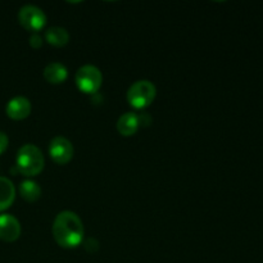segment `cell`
<instances>
[{
	"label": "cell",
	"instance_id": "10",
	"mask_svg": "<svg viewBox=\"0 0 263 263\" xmlns=\"http://www.w3.org/2000/svg\"><path fill=\"white\" fill-rule=\"evenodd\" d=\"M67 76H68V71H67L66 66L59 62L49 63L44 69V77L51 85L63 84L67 80Z\"/></svg>",
	"mask_w": 263,
	"mask_h": 263
},
{
	"label": "cell",
	"instance_id": "3",
	"mask_svg": "<svg viewBox=\"0 0 263 263\" xmlns=\"http://www.w3.org/2000/svg\"><path fill=\"white\" fill-rule=\"evenodd\" d=\"M157 95V89L153 82L148 80L136 81L128 87L127 102L135 109H144L154 102Z\"/></svg>",
	"mask_w": 263,
	"mask_h": 263
},
{
	"label": "cell",
	"instance_id": "9",
	"mask_svg": "<svg viewBox=\"0 0 263 263\" xmlns=\"http://www.w3.org/2000/svg\"><path fill=\"white\" fill-rule=\"evenodd\" d=\"M139 126H140L139 116L134 112H126L117 121V131L126 138L135 135L136 131L139 130Z\"/></svg>",
	"mask_w": 263,
	"mask_h": 263
},
{
	"label": "cell",
	"instance_id": "8",
	"mask_svg": "<svg viewBox=\"0 0 263 263\" xmlns=\"http://www.w3.org/2000/svg\"><path fill=\"white\" fill-rule=\"evenodd\" d=\"M21 235V223L14 216L0 215V239L8 243L15 241Z\"/></svg>",
	"mask_w": 263,
	"mask_h": 263
},
{
	"label": "cell",
	"instance_id": "1",
	"mask_svg": "<svg viewBox=\"0 0 263 263\" xmlns=\"http://www.w3.org/2000/svg\"><path fill=\"white\" fill-rule=\"evenodd\" d=\"M54 240L64 249L77 248L84 240V225L79 216L72 211L58 213L53 222Z\"/></svg>",
	"mask_w": 263,
	"mask_h": 263
},
{
	"label": "cell",
	"instance_id": "2",
	"mask_svg": "<svg viewBox=\"0 0 263 263\" xmlns=\"http://www.w3.org/2000/svg\"><path fill=\"white\" fill-rule=\"evenodd\" d=\"M45 166V158L40 149L33 144L21 146L15 157V168L23 176L32 177L41 174Z\"/></svg>",
	"mask_w": 263,
	"mask_h": 263
},
{
	"label": "cell",
	"instance_id": "12",
	"mask_svg": "<svg viewBox=\"0 0 263 263\" xmlns=\"http://www.w3.org/2000/svg\"><path fill=\"white\" fill-rule=\"evenodd\" d=\"M45 40L46 43L55 46V48H62L69 43V33L66 28L53 26L45 31Z\"/></svg>",
	"mask_w": 263,
	"mask_h": 263
},
{
	"label": "cell",
	"instance_id": "5",
	"mask_svg": "<svg viewBox=\"0 0 263 263\" xmlns=\"http://www.w3.org/2000/svg\"><path fill=\"white\" fill-rule=\"evenodd\" d=\"M18 22L25 30L37 33L46 25V15L43 9L36 5H25L18 12Z\"/></svg>",
	"mask_w": 263,
	"mask_h": 263
},
{
	"label": "cell",
	"instance_id": "14",
	"mask_svg": "<svg viewBox=\"0 0 263 263\" xmlns=\"http://www.w3.org/2000/svg\"><path fill=\"white\" fill-rule=\"evenodd\" d=\"M43 37L39 33H32L30 36V40H28V44H30V46L32 49H40L43 46Z\"/></svg>",
	"mask_w": 263,
	"mask_h": 263
},
{
	"label": "cell",
	"instance_id": "7",
	"mask_svg": "<svg viewBox=\"0 0 263 263\" xmlns=\"http://www.w3.org/2000/svg\"><path fill=\"white\" fill-rule=\"evenodd\" d=\"M31 102L25 97H14L7 103L5 113L14 121H22L31 115Z\"/></svg>",
	"mask_w": 263,
	"mask_h": 263
},
{
	"label": "cell",
	"instance_id": "13",
	"mask_svg": "<svg viewBox=\"0 0 263 263\" xmlns=\"http://www.w3.org/2000/svg\"><path fill=\"white\" fill-rule=\"evenodd\" d=\"M20 195L22 199L26 202L33 203L36 200L40 199L41 197V187L37 182L32 181V180H26L22 181L20 185Z\"/></svg>",
	"mask_w": 263,
	"mask_h": 263
},
{
	"label": "cell",
	"instance_id": "4",
	"mask_svg": "<svg viewBox=\"0 0 263 263\" xmlns=\"http://www.w3.org/2000/svg\"><path fill=\"white\" fill-rule=\"evenodd\" d=\"M74 81L80 91L84 94H95L102 86L103 74L98 67L92 64H85L77 69Z\"/></svg>",
	"mask_w": 263,
	"mask_h": 263
},
{
	"label": "cell",
	"instance_id": "15",
	"mask_svg": "<svg viewBox=\"0 0 263 263\" xmlns=\"http://www.w3.org/2000/svg\"><path fill=\"white\" fill-rule=\"evenodd\" d=\"M8 145H9V139H8L7 134L0 131V154H3L7 151Z\"/></svg>",
	"mask_w": 263,
	"mask_h": 263
},
{
	"label": "cell",
	"instance_id": "6",
	"mask_svg": "<svg viewBox=\"0 0 263 263\" xmlns=\"http://www.w3.org/2000/svg\"><path fill=\"white\" fill-rule=\"evenodd\" d=\"M49 156L57 164H67L73 158L74 149L71 141L63 136H55L49 144Z\"/></svg>",
	"mask_w": 263,
	"mask_h": 263
},
{
	"label": "cell",
	"instance_id": "11",
	"mask_svg": "<svg viewBox=\"0 0 263 263\" xmlns=\"http://www.w3.org/2000/svg\"><path fill=\"white\" fill-rule=\"evenodd\" d=\"M15 199V187L8 177L0 176V212L8 210Z\"/></svg>",
	"mask_w": 263,
	"mask_h": 263
}]
</instances>
